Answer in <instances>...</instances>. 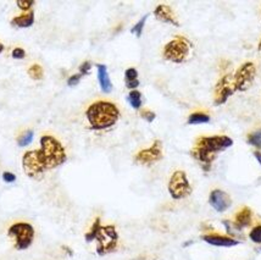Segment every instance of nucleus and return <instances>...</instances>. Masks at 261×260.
Masks as SVG:
<instances>
[{"label": "nucleus", "instance_id": "obj_11", "mask_svg": "<svg viewBox=\"0 0 261 260\" xmlns=\"http://www.w3.org/2000/svg\"><path fill=\"white\" fill-rule=\"evenodd\" d=\"M209 203L217 213H225L232 205L231 197L222 190H214L210 192Z\"/></svg>", "mask_w": 261, "mask_h": 260}, {"label": "nucleus", "instance_id": "obj_27", "mask_svg": "<svg viewBox=\"0 0 261 260\" xmlns=\"http://www.w3.org/2000/svg\"><path fill=\"white\" fill-rule=\"evenodd\" d=\"M91 67H92V64L91 61H85V63H82L80 65V75L81 76H85L87 73L91 71Z\"/></svg>", "mask_w": 261, "mask_h": 260}, {"label": "nucleus", "instance_id": "obj_10", "mask_svg": "<svg viewBox=\"0 0 261 260\" xmlns=\"http://www.w3.org/2000/svg\"><path fill=\"white\" fill-rule=\"evenodd\" d=\"M163 159V143L161 141H155L151 147L139 150L136 154L135 160L142 165H153Z\"/></svg>", "mask_w": 261, "mask_h": 260}, {"label": "nucleus", "instance_id": "obj_23", "mask_svg": "<svg viewBox=\"0 0 261 260\" xmlns=\"http://www.w3.org/2000/svg\"><path fill=\"white\" fill-rule=\"evenodd\" d=\"M147 18H148V15H144V16H143L141 20H139L138 22H137L135 26L132 27V30H130V32L135 33L138 38L142 36L143 29H144V24H145V21H147Z\"/></svg>", "mask_w": 261, "mask_h": 260}, {"label": "nucleus", "instance_id": "obj_35", "mask_svg": "<svg viewBox=\"0 0 261 260\" xmlns=\"http://www.w3.org/2000/svg\"><path fill=\"white\" fill-rule=\"evenodd\" d=\"M133 260H144L143 258H138V259H133Z\"/></svg>", "mask_w": 261, "mask_h": 260}, {"label": "nucleus", "instance_id": "obj_12", "mask_svg": "<svg viewBox=\"0 0 261 260\" xmlns=\"http://www.w3.org/2000/svg\"><path fill=\"white\" fill-rule=\"evenodd\" d=\"M203 241H205L207 244H211V246L215 247H234L239 244V241L234 240V238L228 237V236H222V235L217 233H209L204 235Z\"/></svg>", "mask_w": 261, "mask_h": 260}, {"label": "nucleus", "instance_id": "obj_13", "mask_svg": "<svg viewBox=\"0 0 261 260\" xmlns=\"http://www.w3.org/2000/svg\"><path fill=\"white\" fill-rule=\"evenodd\" d=\"M154 15L158 20L161 21V22L173 24V26H177V27L179 26L178 20H177L175 14H173V10L169 5H165V4L158 5L156 9L154 10Z\"/></svg>", "mask_w": 261, "mask_h": 260}, {"label": "nucleus", "instance_id": "obj_34", "mask_svg": "<svg viewBox=\"0 0 261 260\" xmlns=\"http://www.w3.org/2000/svg\"><path fill=\"white\" fill-rule=\"evenodd\" d=\"M257 48H259V50H261V42L259 43V46H257Z\"/></svg>", "mask_w": 261, "mask_h": 260}, {"label": "nucleus", "instance_id": "obj_9", "mask_svg": "<svg viewBox=\"0 0 261 260\" xmlns=\"http://www.w3.org/2000/svg\"><path fill=\"white\" fill-rule=\"evenodd\" d=\"M237 91L234 86V80L231 75H225L222 79L219 80V82L215 86V93H214V100L215 105H222L228 100L231 95L234 94Z\"/></svg>", "mask_w": 261, "mask_h": 260}, {"label": "nucleus", "instance_id": "obj_31", "mask_svg": "<svg viewBox=\"0 0 261 260\" xmlns=\"http://www.w3.org/2000/svg\"><path fill=\"white\" fill-rule=\"evenodd\" d=\"M3 179H4L5 182H8V184H11V182L16 181V176H15L12 172L6 171L3 173Z\"/></svg>", "mask_w": 261, "mask_h": 260}, {"label": "nucleus", "instance_id": "obj_20", "mask_svg": "<svg viewBox=\"0 0 261 260\" xmlns=\"http://www.w3.org/2000/svg\"><path fill=\"white\" fill-rule=\"evenodd\" d=\"M100 227H101L100 218H97V219L94 220V222H93L91 230H89V231L86 233V236H85L86 242L91 243V242H93V241H95V237H97V235H98L99 230H100Z\"/></svg>", "mask_w": 261, "mask_h": 260}, {"label": "nucleus", "instance_id": "obj_19", "mask_svg": "<svg viewBox=\"0 0 261 260\" xmlns=\"http://www.w3.org/2000/svg\"><path fill=\"white\" fill-rule=\"evenodd\" d=\"M127 100H128V103L130 104V107L133 108V109L136 110H139L142 107V93L139 91H130L128 93V97H127Z\"/></svg>", "mask_w": 261, "mask_h": 260}, {"label": "nucleus", "instance_id": "obj_29", "mask_svg": "<svg viewBox=\"0 0 261 260\" xmlns=\"http://www.w3.org/2000/svg\"><path fill=\"white\" fill-rule=\"evenodd\" d=\"M11 55L14 59H23L26 57V51H24L22 48H15L14 50H12Z\"/></svg>", "mask_w": 261, "mask_h": 260}, {"label": "nucleus", "instance_id": "obj_2", "mask_svg": "<svg viewBox=\"0 0 261 260\" xmlns=\"http://www.w3.org/2000/svg\"><path fill=\"white\" fill-rule=\"evenodd\" d=\"M233 145V139L228 136H207L199 137L191 150L192 157L201 165L204 171H209L216 160L217 153L223 151Z\"/></svg>", "mask_w": 261, "mask_h": 260}, {"label": "nucleus", "instance_id": "obj_5", "mask_svg": "<svg viewBox=\"0 0 261 260\" xmlns=\"http://www.w3.org/2000/svg\"><path fill=\"white\" fill-rule=\"evenodd\" d=\"M97 253L99 255H105L109 253H113L117 248L119 243V233H117L116 227L114 225L101 226L99 230L97 237Z\"/></svg>", "mask_w": 261, "mask_h": 260}, {"label": "nucleus", "instance_id": "obj_21", "mask_svg": "<svg viewBox=\"0 0 261 260\" xmlns=\"http://www.w3.org/2000/svg\"><path fill=\"white\" fill-rule=\"evenodd\" d=\"M33 136H34V132L32 129H27V131H24L17 139L18 145H20V147H26V145H29L31 142L33 141Z\"/></svg>", "mask_w": 261, "mask_h": 260}, {"label": "nucleus", "instance_id": "obj_14", "mask_svg": "<svg viewBox=\"0 0 261 260\" xmlns=\"http://www.w3.org/2000/svg\"><path fill=\"white\" fill-rule=\"evenodd\" d=\"M251 220H253V212H251L250 208L248 206H243L234 216V227L238 228V230H242V228L248 227L251 224Z\"/></svg>", "mask_w": 261, "mask_h": 260}, {"label": "nucleus", "instance_id": "obj_8", "mask_svg": "<svg viewBox=\"0 0 261 260\" xmlns=\"http://www.w3.org/2000/svg\"><path fill=\"white\" fill-rule=\"evenodd\" d=\"M256 76V67L253 63H244L233 76L237 91L244 92L250 88Z\"/></svg>", "mask_w": 261, "mask_h": 260}, {"label": "nucleus", "instance_id": "obj_33", "mask_svg": "<svg viewBox=\"0 0 261 260\" xmlns=\"http://www.w3.org/2000/svg\"><path fill=\"white\" fill-rule=\"evenodd\" d=\"M3 50H4V45H3L2 43H0V54H2Z\"/></svg>", "mask_w": 261, "mask_h": 260}, {"label": "nucleus", "instance_id": "obj_18", "mask_svg": "<svg viewBox=\"0 0 261 260\" xmlns=\"http://www.w3.org/2000/svg\"><path fill=\"white\" fill-rule=\"evenodd\" d=\"M210 121V116L204 111H195L188 117L189 125H200V123H207Z\"/></svg>", "mask_w": 261, "mask_h": 260}, {"label": "nucleus", "instance_id": "obj_1", "mask_svg": "<svg viewBox=\"0 0 261 260\" xmlns=\"http://www.w3.org/2000/svg\"><path fill=\"white\" fill-rule=\"evenodd\" d=\"M67 160L66 151L54 136L44 135L40 138V149L30 150L22 158V168L27 176L42 179L48 170L61 166Z\"/></svg>", "mask_w": 261, "mask_h": 260}, {"label": "nucleus", "instance_id": "obj_32", "mask_svg": "<svg viewBox=\"0 0 261 260\" xmlns=\"http://www.w3.org/2000/svg\"><path fill=\"white\" fill-rule=\"evenodd\" d=\"M254 157H255V159L257 160V163L260 164V166H261V153L260 151H254Z\"/></svg>", "mask_w": 261, "mask_h": 260}, {"label": "nucleus", "instance_id": "obj_30", "mask_svg": "<svg viewBox=\"0 0 261 260\" xmlns=\"http://www.w3.org/2000/svg\"><path fill=\"white\" fill-rule=\"evenodd\" d=\"M81 76L80 73H76V75H72L70 77V79L67 80V85L68 86H71V87H73V86H77L80 83V81H81Z\"/></svg>", "mask_w": 261, "mask_h": 260}, {"label": "nucleus", "instance_id": "obj_16", "mask_svg": "<svg viewBox=\"0 0 261 260\" xmlns=\"http://www.w3.org/2000/svg\"><path fill=\"white\" fill-rule=\"evenodd\" d=\"M34 23V12L31 10L27 14L20 15L12 18L11 24L14 27H18V29H26V27H31Z\"/></svg>", "mask_w": 261, "mask_h": 260}, {"label": "nucleus", "instance_id": "obj_28", "mask_svg": "<svg viewBox=\"0 0 261 260\" xmlns=\"http://www.w3.org/2000/svg\"><path fill=\"white\" fill-rule=\"evenodd\" d=\"M16 4L18 8L21 9V10L29 11V10H31V8H32L34 3L33 2H24V0H18Z\"/></svg>", "mask_w": 261, "mask_h": 260}, {"label": "nucleus", "instance_id": "obj_7", "mask_svg": "<svg viewBox=\"0 0 261 260\" xmlns=\"http://www.w3.org/2000/svg\"><path fill=\"white\" fill-rule=\"evenodd\" d=\"M169 193L176 200L191 196L192 186L188 181L187 173L182 170H177L171 175L169 181Z\"/></svg>", "mask_w": 261, "mask_h": 260}, {"label": "nucleus", "instance_id": "obj_4", "mask_svg": "<svg viewBox=\"0 0 261 260\" xmlns=\"http://www.w3.org/2000/svg\"><path fill=\"white\" fill-rule=\"evenodd\" d=\"M191 48L192 44L187 38L177 36L176 38H173L172 41L164 46L163 55L166 60L172 61V63L176 64H181L183 61L187 60L189 53H191Z\"/></svg>", "mask_w": 261, "mask_h": 260}, {"label": "nucleus", "instance_id": "obj_6", "mask_svg": "<svg viewBox=\"0 0 261 260\" xmlns=\"http://www.w3.org/2000/svg\"><path fill=\"white\" fill-rule=\"evenodd\" d=\"M9 236L15 238V248L24 250L30 248L34 240V228L29 222H16L8 231Z\"/></svg>", "mask_w": 261, "mask_h": 260}, {"label": "nucleus", "instance_id": "obj_17", "mask_svg": "<svg viewBox=\"0 0 261 260\" xmlns=\"http://www.w3.org/2000/svg\"><path fill=\"white\" fill-rule=\"evenodd\" d=\"M125 82L126 87L129 88L130 91H136L137 87L139 86V80H138V71L135 67H129L125 71Z\"/></svg>", "mask_w": 261, "mask_h": 260}, {"label": "nucleus", "instance_id": "obj_3", "mask_svg": "<svg viewBox=\"0 0 261 260\" xmlns=\"http://www.w3.org/2000/svg\"><path fill=\"white\" fill-rule=\"evenodd\" d=\"M87 120L94 129H105L114 126L120 117V110L114 103L98 100L91 104L86 111Z\"/></svg>", "mask_w": 261, "mask_h": 260}, {"label": "nucleus", "instance_id": "obj_26", "mask_svg": "<svg viewBox=\"0 0 261 260\" xmlns=\"http://www.w3.org/2000/svg\"><path fill=\"white\" fill-rule=\"evenodd\" d=\"M141 116L144 120H147L148 122H153L154 120H155V117H156V115H155V113H153V111H150V110H143V111H141Z\"/></svg>", "mask_w": 261, "mask_h": 260}, {"label": "nucleus", "instance_id": "obj_15", "mask_svg": "<svg viewBox=\"0 0 261 260\" xmlns=\"http://www.w3.org/2000/svg\"><path fill=\"white\" fill-rule=\"evenodd\" d=\"M98 81L99 85H100L101 91L104 93H110L113 91V83H111L110 76L108 73V69L105 65L98 64Z\"/></svg>", "mask_w": 261, "mask_h": 260}, {"label": "nucleus", "instance_id": "obj_25", "mask_svg": "<svg viewBox=\"0 0 261 260\" xmlns=\"http://www.w3.org/2000/svg\"><path fill=\"white\" fill-rule=\"evenodd\" d=\"M249 238L254 243L261 244V225H257L251 228V231L249 232Z\"/></svg>", "mask_w": 261, "mask_h": 260}, {"label": "nucleus", "instance_id": "obj_22", "mask_svg": "<svg viewBox=\"0 0 261 260\" xmlns=\"http://www.w3.org/2000/svg\"><path fill=\"white\" fill-rule=\"evenodd\" d=\"M29 75L32 77L33 80H40V79H43V75H44V71H43V67L40 66V65L33 64L32 66H30Z\"/></svg>", "mask_w": 261, "mask_h": 260}, {"label": "nucleus", "instance_id": "obj_24", "mask_svg": "<svg viewBox=\"0 0 261 260\" xmlns=\"http://www.w3.org/2000/svg\"><path fill=\"white\" fill-rule=\"evenodd\" d=\"M248 143L256 148H261V131H255L248 136Z\"/></svg>", "mask_w": 261, "mask_h": 260}]
</instances>
